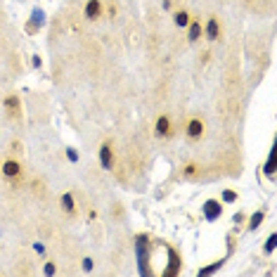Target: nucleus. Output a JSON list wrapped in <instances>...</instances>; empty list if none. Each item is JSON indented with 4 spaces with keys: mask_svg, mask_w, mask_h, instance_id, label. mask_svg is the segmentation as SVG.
<instances>
[{
    "mask_svg": "<svg viewBox=\"0 0 277 277\" xmlns=\"http://www.w3.org/2000/svg\"><path fill=\"white\" fill-rule=\"evenodd\" d=\"M2 109L7 111V116H10V119H17V121L24 116L21 100H19V95H15V92H10V95H5V97H2Z\"/></svg>",
    "mask_w": 277,
    "mask_h": 277,
    "instance_id": "423d86ee",
    "label": "nucleus"
},
{
    "mask_svg": "<svg viewBox=\"0 0 277 277\" xmlns=\"http://www.w3.org/2000/svg\"><path fill=\"white\" fill-rule=\"evenodd\" d=\"M223 211H225V204L221 199H206L202 204V216L206 223H216L223 218Z\"/></svg>",
    "mask_w": 277,
    "mask_h": 277,
    "instance_id": "20e7f679",
    "label": "nucleus"
},
{
    "mask_svg": "<svg viewBox=\"0 0 277 277\" xmlns=\"http://www.w3.org/2000/svg\"><path fill=\"white\" fill-rule=\"evenodd\" d=\"M246 2H251V0H246Z\"/></svg>",
    "mask_w": 277,
    "mask_h": 277,
    "instance_id": "c756f323",
    "label": "nucleus"
},
{
    "mask_svg": "<svg viewBox=\"0 0 277 277\" xmlns=\"http://www.w3.org/2000/svg\"><path fill=\"white\" fill-rule=\"evenodd\" d=\"M225 244H227V256H232V254H235V249H237V235H235V232H227Z\"/></svg>",
    "mask_w": 277,
    "mask_h": 277,
    "instance_id": "412c9836",
    "label": "nucleus"
},
{
    "mask_svg": "<svg viewBox=\"0 0 277 277\" xmlns=\"http://www.w3.org/2000/svg\"><path fill=\"white\" fill-rule=\"evenodd\" d=\"M164 249H166V268L161 270V277H178L180 275V268H183V259H180V254L171 246V244H164Z\"/></svg>",
    "mask_w": 277,
    "mask_h": 277,
    "instance_id": "f03ea898",
    "label": "nucleus"
},
{
    "mask_svg": "<svg viewBox=\"0 0 277 277\" xmlns=\"http://www.w3.org/2000/svg\"><path fill=\"white\" fill-rule=\"evenodd\" d=\"M97 159H100V166L104 168V171H114V166H116V149H114V142H111V140H104V142L100 145Z\"/></svg>",
    "mask_w": 277,
    "mask_h": 277,
    "instance_id": "7ed1b4c3",
    "label": "nucleus"
},
{
    "mask_svg": "<svg viewBox=\"0 0 277 277\" xmlns=\"http://www.w3.org/2000/svg\"><path fill=\"white\" fill-rule=\"evenodd\" d=\"M190 19H192V15H190V10H185V7L173 12V24H175L178 29H185V26L190 24Z\"/></svg>",
    "mask_w": 277,
    "mask_h": 277,
    "instance_id": "a211bd4d",
    "label": "nucleus"
},
{
    "mask_svg": "<svg viewBox=\"0 0 277 277\" xmlns=\"http://www.w3.org/2000/svg\"><path fill=\"white\" fill-rule=\"evenodd\" d=\"M173 7V0H164V10H171Z\"/></svg>",
    "mask_w": 277,
    "mask_h": 277,
    "instance_id": "c85d7f7f",
    "label": "nucleus"
},
{
    "mask_svg": "<svg viewBox=\"0 0 277 277\" xmlns=\"http://www.w3.org/2000/svg\"><path fill=\"white\" fill-rule=\"evenodd\" d=\"M92 268H95V260H92L90 256H86V259H83V270H86V273H90Z\"/></svg>",
    "mask_w": 277,
    "mask_h": 277,
    "instance_id": "a878e982",
    "label": "nucleus"
},
{
    "mask_svg": "<svg viewBox=\"0 0 277 277\" xmlns=\"http://www.w3.org/2000/svg\"><path fill=\"white\" fill-rule=\"evenodd\" d=\"M152 237L140 232L135 235V254H138V273L145 277L152 275Z\"/></svg>",
    "mask_w": 277,
    "mask_h": 277,
    "instance_id": "f257e3e1",
    "label": "nucleus"
},
{
    "mask_svg": "<svg viewBox=\"0 0 277 277\" xmlns=\"http://www.w3.org/2000/svg\"><path fill=\"white\" fill-rule=\"evenodd\" d=\"M263 175H265L268 180H275V175H277V145H273L270 152H268V159H265V164H263Z\"/></svg>",
    "mask_w": 277,
    "mask_h": 277,
    "instance_id": "1a4fd4ad",
    "label": "nucleus"
},
{
    "mask_svg": "<svg viewBox=\"0 0 277 277\" xmlns=\"http://www.w3.org/2000/svg\"><path fill=\"white\" fill-rule=\"evenodd\" d=\"M0 171H2V175H5L7 180H19L24 168H21V164H19L17 159H7V161H2Z\"/></svg>",
    "mask_w": 277,
    "mask_h": 277,
    "instance_id": "9d476101",
    "label": "nucleus"
},
{
    "mask_svg": "<svg viewBox=\"0 0 277 277\" xmlns=\"http://www.w3.org/2000/svg\"><path fill=\"white\" fill-rule=\"evenodd\" d=\"M83 17L88 19V21H100V19L104 17V2L102 0H88L83 5Z\"/></svg>",
    "mask_w": 277,
    "mask_h": 277,
    "instance_id": "0eeeda50",
    "label": "nucleus"
},
{
    "mask_svg": "<svg viewBox=\"0 0 277 277\" xmlns=\"http://www.w3.org/2000/svg\"><path fill=\"white\" fill-rule=\"evenodd\" d=\"M64 154H67V159H69L71 164H78V161H81V154H78V149L76 147H67L64 149Z\"/></svg>",
    "mask_w": 277,
    "mask_h": 277,
    "instance_id": "5701e85b",
    "label": "nucleus"
},
{
    "mask_svg": "<svg viewBox=\"0 0 277 277\" xmlns=\"http://www.w3.org/2000/svg\"><path fill=\"white\" fill-rule=\"evenodd\" d=\"M40 64H43V59H40L38 55L31 57V67H34V69H40Z\"/></svg>",
    "mask_w": 277,
    "mask_h": 277,
    "instance_id": "cd10ccee",
    "label": "nucleus"
},
{
    "mask_svg": "<svg viewBox=\"0 0 277 277\" xmlns=\"http://www.w3.org/2000/svg\"><path fill=\"white\" fill-rule=\"evenodd\" d=\"M154 133L156 138H173V121L168 114H159L154 121Z\"/></svg>",
    "mask_w": 277,
    "mask_h": 277,
    "instance_id": "6e6552de",
    "label": "nucleus"
},
{
    "mask_svg": "<svg viewBox=\"0 0 277 277\" xmlns=\"http://www.w3.org/2000/svg\"><path fill=\"white\" fill-rule=\"evenodd\" d=\"M34 251H36L38 256H45V244H40V242H34Z\"/></svg>",
    "mask_w": 277,
    "mask_h": 277,
    "instance_id": "bb28decb",
    "label": "nucleus"
},
{
    "mask_svg": "<svg viewBox=\"0 0 277 277\" xmlns=\"http://www.w3.org/2000/svg\"><path fill=\"white\" fill-rule=\"evenodd\" d=\"M43 24H45V12H43L40 7H34L31 19H29V24H26V31H29V34H31V31H38V29H43Z\"/></svg>",
    "mask_w": 277,
    "mask_h": 277,
    "instance_id": "2eb2a0df",
    "label": "nucleus"
},
{
    "mask_svg": "<svg viewBox=\"0 0 277 277\" xmlns=\"http://www.w3.org/2000/svg\"><path fill=\"white\" fill-rule=\"evenodd\" d=\"M237 199H240V194H237L235 190H223L221 192V202L223 204H235Z\"/></svg>",
    "mask_w": 277,
    "mask_h": 277,
    "instance_id": "aec40b11",
    "label": "nucleus"
},
{
    "mask_svg": "<svg viewBox=\"0 0 277 277\" xmlns=\"http://www.w3.org/2000/svg\"><path fill=\"white\" fill-rule=\"evenodd\" d=\"M185 31H187V43H197V40H202L204 36V24L199 19H190V24L185 26Z\"/></svg>",
    "mask_w": 277,
    "mask_h": 277,
    "instance_id": "9b49d317",
    "label": "nucleus"
},
{
    "mask_svg": "<svg viewBox=\"0 0 277 277\" xmlns=\"http://www.w3.org/2000/svg\"><path fill=\"white\" fill-rule=\"evenodd\" d=\"M104 15L109 19H114L116 15H119V5L114 2V0H109V2H104Z\"/></svg>",
    "mask_w": 277,
    "mask_h": 277,
    "instance_id": "4be33fe9",
    "label": "nucleus"
},
{
    "mask_svg": "<svg viewBox=\"0 0 277 277\" xmlns=\"http://www.w3.org/2000/svg\"><path fill=\"white\" fill-rule=\"evenodd\" d=\"M59 204H62V211H64L67 216H76V213H78V204H76V197L71 192H64V194L59 197Z\"/></svg>",
    "mask_w": 277,
    "mask_h": 277,
    "instance_id": "ddd939ff",
    "label": "nucleus"
},
{
    "mask_svg": "<svg viewBox=\"0 0 277 277\" xmlns=\"http://www.w3.org/2000/svg\"><path fill=\"white\" fill-rule=\"evenodd\" d=\"M275 251H277V232H273V235H268V240L263 244V254L265 256H273Z\"/></svg>",
    "mask_w": 277,
    "mask_h": 277,
    "instance_id": "6ab92c4d",
    "label": "nucleus"
},
{
    "mask_svg": "<svg viewBox=\"0 0 277 277\" xmlns=\"http://www.w3.org/2000/svg\"><path fill=\"white\" fill-rule=\"evenodd\" d=\"M204 133H206V123H204L199 116H192V119H187V123H185V135H187V140H192V142H199L204 138Z\"/></svg>",
    "mask_w": 277,
    "mask_h": 277,
    "instance_id": "39448f33",
    "label": "nucleus"
},
{
    "mask_svg": "<svg viewBox=\"0 0 277 277\" xmlns=\"http://www.w3.org/2000/svg\"><path fill=\"white\" fill-rule=\"evenodd\" d=\"M199 173H202V164H197V161H185L183 164V178L185 180H197Z\"/></svg>",
    "mask_w": 277,
    "mask_h": 277,
    "instance_id": "f3484780",
    "label": "nucleus"
},
{
    "mask_svg": "<svg viewBox=\"0 0 277 277\" xmlns=\"http://www.w3.org/2000/svg\"><path fill=\"white\" fill-rule=\"evenodd\" d=\"M232 223H235L237 227H240V225H244V223H246V213H244V211H237V213L232 216Z\"/></svg>",
    "mask_w": 277,
    "mask_h": 277,
    "instance_id": "393cba45",
    "label": "nucleus"
},
{
    "mask_svg": "<svg viewBox=\"0 0 277 277\" xmlns=\"http://www.w3.org/2000/svg\"><path fill=\"white\" fill-rule=\"evenodd\" d=\"M263 221H265V208H256L251 216H246V230L249 232H256L260 225H263Z\"/></svg>",
    "mask_w": 277,
    "mask_h": 277,
    "instance_id": "4468645a",
    "label": "nucleus"
},
{
    "mask_svg": "<svg viewBox=\"0 0 277 277\" xmlns=\"http://www.w3.org/2000/svg\"><path fill=\"white\" fill-rule=\"evenodd\" d=\"M225 260H227V256H223V259H216V260H213V263H208V265H202V268L197 270V275H199V277L216 275V273L221 270L223 265H225Z\"/></svg>",
    "mask_w": 277,
    "mask_h": 277,
    "instance_id": "dca6fc26",
    "label": "nucleus"
},
{
    "mask_svg": "<svg viewBox=\"0 0 277 277\" xmlns=\"http://www.w3.org/2000/svg\"><path fill=\"white\" fill-rule=\"evenodd\" d=\"M223 34V26L221 21H218V17H208V21L204 24V36L208 38V40H218Z\"/></svg>",
    "mask_w": 277,
    "mask_h": 277,
    "instance_id": "f8f14e48",
    "label": "nucleus"
},
{
    "mask_svg": "<svg viewBox=\"0 0 277 277\" xmlns=\"http://www.w3.org/2000/svg\"><path fill=\"white\" fill-rule=\"evenodd\" d=\"M57 273V263L55 260H45V265H43V275H55Z\"/></svg>",
    "mask_w": 277,
    "mask_h": 277,
    "instance_id": "b1692460",
    "label": "nucleus"
}]
</instances>
